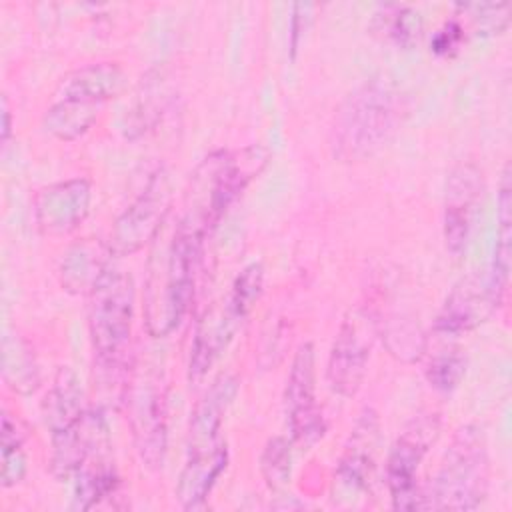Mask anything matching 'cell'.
<instances>
[{
    "instance_id": "cell-23",
    "label": "cell",
    "mask_w": 512,
    "mask_h": 512,
    "mask_svg": "<svg viewBox=\"0 0 512 512\" xmlns=\"http://www.w3.org/2000/svg\"><path fill=\"white\" fill-rule=\"evenodd\" d=\"M100 108L102 106L92 102L58 96L56 102L46 110L42 126L54 138L70 142L92 128L100 114Z\"/></svg>"
},
{
    "instance_id": "cell-6",
    "label": "cell",
    "mask_w": 512,
    "mask_h": 512,
    "mask_svg": "<svg viewBox=\"0 0 512 512\" xmlns=\"http://www.w3.org/2000/svg\"><path fill=\"white\" fill-rule=\"evenodd\" d=\"M88 296V330L98 366L118 368L132 336L134 280L128 272L108 266Z\"/></svg>"
},
{
    "instance_id": "cell-3",
    "label": "cell",
    "mask_w": 512,
    "mask_h": 512,
    "mask_svg": "<svg viewBox=\"0 0 512 512\" xmlns=\"http://www.w3.org/2000/svg\"><path fill=\"white\" fill-rule=\"evenodd\" d=\"M402 96L386 78H370L346 96L334 116L332 148L342 160H362L380 150L396 132Z\"/></svg>"
},
{
    "instance_id": "cell-16",
    "label": "cell",
    "mask_w": 512,
    "mask_h": 512,
    "mask_svg": "<svg viewBox=\"0 0 512 512\" xmlns=\"http://www.w3.org/2000/svg\"><path fill=\"white\" fill-rule=\"evenodd\" d=\"M236 394L238 380L234 376L222 374L212 382L192 412L186 456H206L226 448L222 438V424Z\"/></svg>"
},
{
    "instance_id": "cell-11",
    "label": "cell",
    "mask_w": 512,
    "mask_h": 512,
    "mask_svg": "<svg viewBox=\"0 0 512 512\" xmlns=\"http://www.w3.org/2000/svg\"><path fill=\"white\" fill-rule=\"evenodd\" d=\"M314 346H298L284 388V406L292 440L304 448L314 446L326 432V420L316 402V368Z\"/></svg>"
},
{
    "instance_id": "cell-30",
    "label": "cell",
    "mask_w": 512,
    "mask_h": 512,
    "mask_svg": "<svg viewBox=\"0 0 512 512\" xmlns=\"http://www.w3.org/2000/svg\"><path fill=\"white\" fill-rule=\"evenodd\" d=\"M458 10L466 12L476 28V34H500L508 28L510 22V12L506 4H492V2H482V4H458Z\"/></svg>"
},
{
    "instance_id": "cell-13",
    "label": "cell",
    "mask_w": 512,
    "mask_h": 512,
    "mask_svg": "<svg viewBox=\"0 0 512 512\" xmlns=\"http://www.w3.org/2000/svg\"><path fill=\"white\" fill-rule=\"evenodd\" d=\"M92 188L86 178H70L42 188L34 198L36 226L48 236L74 232L88 216Z\"/></svg>"
},
{
    "instance_id": "cell-22",
    "label": "cell",
    "mask_w": 512,
    "mask_h": 512,
    "mask_svg": "<svg viewBox=\"0 0 512 512\" xmlns=\"http://www.w3.org/2000/svg\"><path fill=\"white\" fill-rule=\"evenodd\" d=\"M84 392L72 368H58L54 382L44 400V418L50 436L70 428L84 414Z\"/></svg>"
},
{
    "instance_id": "cell-32",
    "label": "cell",
    "mask_w": 512,
    "mask_h": 512,
    "mask_svg": "<svg viewBox=\"0 0 512 512\" xmlns=\"http://www.w3.org/2000/svg\"><path fill=\"white\" fill-rule=\"evenodd\" d=\"M312 6L310 4H294L292 6V20H290V52L294 54L298 50L302 32L306 30V24L310 20V12Z\"/></svg>"
},
{
    "instance_id": "cell-17",
    "label": "cell",
    "mask_w": 512,
    "mask_h": 512,
    "mask_svg": "<svg viewBox=\"0 0 512 512\" xmlns=\"http://www.w3.org/2000/svg\"><path fill=\"white\" fill-rule=\"evenodd\" d=\"M496 308L488 284L480 286V280L468 276L460 280L448 294L442 310L434 320V332L438 336H458L482 324Z\"/></svg>"
},
{
    "instance_id": "cell-19",
    "label": "cell",
    "mask_w": 512,
    "mask_h": 512,
    "mask_svg": "<svg viewBox=\"0 0 512 512\" xmlns=\"http://www.w3.org/2000/svg\"><path fill=\"white\" fill-rule=\"evenodd\" d=\"M124 80V70L116 62H94L70 72L62 80L58 96L104 106L122 92Z\"/></svg>"
},
{
    "instance_id": "cell-12",
    "label": "cell",
    "mask_w": 512,
    "mask_h": 512,
    "mask_svg": "<svg viewBox=\"0 0 512 512\" xmlns=\"http://www.w3.org/2000/svg\"><path fill=\"white\" fill-rule=\"evenodd\" d=\"M480 194V168L474 162L456 164L448 174L444 200V242L452 256H460L468 246Z\"/></svg>"
},
{
    "instance_id": "cell-18",
    "label": "cell",
    "mask_w": 512,
    "mask_h": 512,
    "mask_svg": "<svg viewBox=\"0 0 512 512\" xmlns=\"http://www.w3.org/2000/svg\"><path fill=\"white\" fill-rule=\"evenodd\" d=\"M108 242L84 238L72 244L60 262V284L72 294H90L98 278L110 266Z\"/></svg>"
},
{
    "instance_id": "cell-9",
    "label": "cell",
    "mask_w": 512,
    "mask_h": 512,
    "mask_svg": "<svg viewBox=\"0 0 512 512\" xmlns=\"http://www.w3.org/2000/svg\"><path fill=\"white\" fill-rule=\"evenodd\" d=\"M172 204V184L166 168H158L134 202L116 218L108 248L114 256H130L154 242L166 224Z\"/></svg>"
},
{
    "instance_id": "cell-26",
    "label": "cell",
    "mask_w": 512,
    "mask_h": 512,
    "mask_svg": "<svg viewBox=\"0 0 512 512\" xmlns=\"http://www.w3.org/2000/svg\"><path fill=\"white\" fill-rule=\"evenodd\" d=\"M428 384L438 392H452L466 374V356L462 348L448 344L430 354L424 368Z\"/></svg>"
},
{
    "instance_id": "cell-33",
    "label": "cell",
    "mask_w": 512,
    "mask_h": 512,
    "mask_svg": "<svg viewBox=\"0 0 512 512\" xmlns=\"http://www.w3.org/2000/svg\"><path fill=\"white\" fill-rule=\"evenodd\" d=\"M10 136V110H8V104L4 100V106H2V142H6Z\"/></svg>"
},
{
    "instance_id": "cell-10",
    "label": "cell",
    "mask_w": 512,
    "mask_h": 512,
    "mask_svg": "<svg viewBox=\"0 0 512 512\" xmlns=\"http://www.w3.org/2000/svg\"><path fill=\"white\" fill-rule=\"evenodd\" d=\"M374 338V320L364 310L348 312L338 328L326 366L328 384L336 394L350 398L358 392L366 376Z\"/></svg>"
},
{
    "instance_id": "cell-31",
    "label": "cell",
    "mask_w": 512,
    "mask_h": 512,
    "mask_svg": "<svg viewBox=\"0 0 512 512\" xmlns=\"http://www.w3.org/2000/svg\"><path fill=\"white\" fill-rule=\"evenodd\" d=\"M464 40V28L458 20H448L444 22V26L440 30H436V34L432 36V52L438 56H448L452 52L458 50V46Z\"/></svg>"
},
{
    "instance_id": "cell-15",
    "label": "cell",
    "mask_w": 512,
    "mask_h": 512,
    "mask_svg": "<svg viewBox=\"0 0 512 512\" xmlns=\"http://www.w3.org/2000/svg\"><path fill=\"white\" fill-rule=\"evenodd\" d=\"M378 438V416L374 410L366 408L356 420V426L348 438V444L334 474V484L340 498L354 500L368 490L376 462Z\"/></svg>"
},
{
    "instance_id": "cell-25",
    "label": "cell",
    "mask_w": 512,
    "mask_h": 512,
    "mask_svg": "<svg viewBox=\"0 0 512 512\" xmlns=\"http://www.w3.org/2000/svg\"><path fill=\"white\" fill-rule=\"evenodd\" d=\"M166 104L168 96L164 90V82H160V76L148 78L146 84L142 82L134 106L130 108V114H126V136L134 138L150 130L160 120Z\"/></svg>"
},
{
    "instance_id": "cell-24",
    "label": "cell",
    "mask_w": 512,
    "mask_h": 512,
    "mask_svg": "<svg viewBox=\"0 0 512 512\" xmlns=\"http://www.w3.org/2000/svg\"><path fill=\"white\" fill-rule=\"evenodd\" d=\"M2 350L4 382L18 394L34 392L40 382V376L30 346L20 336H6Z\"/></svg>"
},
{
    "instance_id": "cell-21",
    "label": "cell",
    "mask_w": 512,
    "mask_h": 512,
    "mask_svg": "<svg viewBox=\"0 0 512 512\" xmlns=\"http://www.w3.org/2000/svg\"><path fill=\"white\" fill-rule=\"evenodd\" d=\"M106 452L108 448L90 456L74 474V508L92 510L118 494L120 476Z\"/></svg>"
},
{
    "instance_id": "cell-20",
    "label": "cell",
    "mask_w": 512,
    "mask_h": 512,
    "mask_svg": "<svg viewBox=\"0 0 512 512\" xmlns=\"http://www.w3.org/2000/svg\"><path fill=\"white\" fill-rule=\"evenodd\" d=\"M498 232H496V248L492 262V276L488 282L490 296L498 306L508 292L510 278V254H512V186H510V168L506 166L500 180L498 190Z\"/></svg>"
},
{
    "instance_id": "cell-14",
    "label": "cell",
    "mask_w": 512,
    "mask_h": 512,
    "mask_svg": "<svg viewBox=\"0 0 512 512\" xmlns=\"http://www.w3.org/2000/svg\"><path fill=\"white\" fill-rule=\"evenodd\" d=\"M106 448H110L106 418L100 410L88 408L70 428L52 434V474L60 480H68L90 456Z\"/></svg>"
},
{
    "instance_id": "cell-4",
    "label": "cell",
    "mask_w": 512,
    "mask_h": 512,
    "mask_svg": "<svg viewBox=\"0 0 512 512\" xmlns=\"http://www.w3.org/2000/svg\"><path fill=\"white\" fill-rule=\"evenodd\" d=\"M264 290V266L252 262L238 272L228 294L198 320L188 360V378L200 382L236 336Z\"/></svg>"
},
{
    "instance_id": "cell-5",
    "label": "cell",
    "mask_w": 512,
    "mask_h": 512,
    "mask_svg": "<svg viewBox=\"0 0 512 512\" xmlns=\"http://www.w3.org/2000/svg\"><path fill=\"white\" fill-rule=\"evenodd\" d=\"M490 484V458L486 436L480 426H462L426 492L428 508L434 510H476Z\"/></svg>"
},
{
    "instance_id": "cell-7",
    "label": "cell",
    "mask_w": 512,
    "mask_h": 512,
    "mask_svg": "<svg viewBox=\"0 0 512 512\" xmlns=\"http://www.w3.org/2000/svg\"><path fill=\"white\" fill-rule=\"evenodd\" d=\"M440 434L436 414L414 418L396 438L386 460V484L396 510L428 508L426 490L418 482L420 464Z\"/></svg>"
},
{
    "instance_id": "cell-29",
    "label": "cell",
    "mask_w": 512,
    "mask_h": 512,
    "mask_svg": "<svg viewBox=\"0 0 512 512\" xmlns=\"http://www.w3.org/2000/svg\"><path fill=\"white\" fill-rule=\"evenodd\" d=\"M382 30L392 38L398 46H412L418 42L420 32H422V18L416 10L410 6H400V4H390L384 6V20H382Z\"/></svg>"
},
{
    "instance_id": "cell-2",
    "label": "cell",
    "mask_w": 512,
    "mask_h": 512,
    "mask_svg": "<svg viewBox=\"0 0 512 512\" xmlns=\"http://www.w3.org/2000/svg\"><path fill=\"white\" fill-rule=\"evenodd\" d=\"M268 152L262 146L216 150L190 176L180 224L200 242L220 222L246 184L264 168Z\"/></svg>"
},
{
    "instance_id": "cell-27",
    "label": "cell",
    "mask_w": 512,
    "mask_h": 512,
    "mask_svg": "<svg viewBox=\"0 0 512 512\" xmlns=\"http://www.w3.org/2000/svg\"><path fill=\"white\" fill-rule=\"evenodd\" d=\"M2 486L12 488L26 476L24 436L8 412L2 416Z\"/></svg>"
},
{
    "instance_id": "cell-28",
    "label": "cell",
    "mask_w": 512,
    "mask_h": 512,
    "mask_svg": "<svg viewBox=\"0 0 512 512\" xmlns=\"http://www.w3.org/2000/svg\"><path fill=\"white\" fill-rule=\"evenodd\" d=\"M260 472L272 490L282 488L290 480L292 448L286 438L274 436L266 442L260 454Z\"/></svg>"
},
{
    "instance_id": "cell-1",
    "label": "cell",
    "mask_w": 512,
    "mask_h": 512,
    "mask_svg": "<svg viewBox=\"0 0 512 512\" xmlns=\"http://www.w3.org/2000/svg\"><path fill=\"white\" fill-rule=\"evenodd\" d=\"M202 242L194 238L180 220L174 228L152 242L146 264L142 312L152 338L172 334L188 312L194 292V268Z\"/></svg>"
},
{
    "instance_id": "cell-8",
    "label": "cell",
    "mask_w": 512,
    "mask_h": 512,
    "mask_svg": "<svg viewBox=\"0 0 512 512\" xmlns=\"http://www.w3.org/2000/svg\"><path fill=\"white\" fill-rule=\"evenodd\" d=\"M128 408L140 460L156 470L164 462L168 444V406L162 372L148 368L132 378Z\"/></svg>"
}]
</instances>
